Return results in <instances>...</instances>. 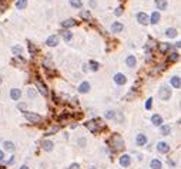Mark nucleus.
<instances>
[{
  "mask_svg": "<svg viewBox=\"0 0 181 169\" xmlns=\"http://www.w3.org/2000/svg\"><path fill=\"white\" fill-rule=\"evenodd\" d=\"M150 168L151 169H161L163 168V163L160 159H153V161L150 162Z\"/></svg>",
  "mask_w": 181,
  "mask_h": 169,
  "instance_id": "obj_26",
  "label": "nucleus"
},
{
  "mask_svg": "<svg viewBox=\"0 0 181 169\" xmlns=\"http://www.w3.org/2000/svg\"><path fill=\"white\" fill-rule=\"evenodd\" d=\"M163 68H164V65H163V64L156 65V68H154V70H151V74H153V75H154V74H158V72L161 71Z\"/></svg>",
  "mask_w": 181,
  "mask_h": 169,
  "instance_id": "obj_38",
  "label": "nucleus"
},
{
  "mask_svg": "<svg viewBox=\"0 0 181 169\" xmlns=\"http://www.w3.org/2000/svg\"><path fill=\"white\" fill-rule=\"evenodd\" d=\"M90 6H91V7H96V6H97L96 0H90Z\"/></svg>",
  "mask_w": 181,
  "mask_h": 169,
  "instance_id": "obj_45",
  "label": "nucleus"
},
{
  "mask_svg": "<svg viewBox=\"0 0 181 169\" xmlns=\"http://www.w3.org/2000/svg\"><path fill=\"white\" fill-rule=\"evenodd\" d=\"M165 36H167L168 39H174V37H177V30H175L174 27H168V29L165 30Z\"/></svg>",
  "mask_w": 181,
  "mask_h": 169,
  "instance_id": "obj_27",
  "label": "nucleus"
},
{
  "mask_svg": "<svg viewBox=\"0 0 181 169\" xmlns=\"http://www.w3.org/2000/svg\"><path fill=\"white\" fill-rule=\"evenodd\" d=\"M69 169H80V165H79V163H71Z\"/></svg>",
  "mask_w": 181,
  "mask_h": 169,
  "instance_id": "obj_43",
  "label": "nucleus"
},
{
  "mask_svg": "<svg viewBox=\"0 0 181 169\" xmlns=\"http://www.w3.org/2000/svg\"><path fill=\"white\" fill-rule=\"evenodd\" d=\"M125 64H127V67H130V68H134L136 67V64H137V58L134 56H127V58H125Z\"/></svg>",
  "mask_w": 181,
  "mask_h": 169,
  "instance_id": "obj_16",
  "label": "nucleus"
},
{
  "mask_svg": "<svg viewBox=\"0 0 181 169\" xmlns=\"http://www.w3.org/2000/svg\"><path fill=\"white\" fill-rule=\"evenodd\" d=\"M180 124H181V120H180Z\"/></svg>",
  "mask_w": 181,
  "mask_h": 169,
  "instance_id": "obj_53",
  "label": "nucleus"
},
{
  "mask_svg": "<svg viewBox=\"0 0 181 169\" xmlns=\"http://www.w3.org/2000/svg\"><path fill=\"white\" fill-rule=\"evenodd\" d=\"M27 48H29V53H30V54H36V53H37V48H36V46H34L33 43H29V44H27Z\"/></svg>",
  "mask_w": 181,
  "mask_h": 169,
  "instance_id": "obj_37",
  "label": "nucleus"
},
{
  "mask_svg": "<svg viewBox=\"0 0 181 169\" xmlns=\"http://www.w3.org/2000/svg\"><path fill=\"white\" fill-rule=\"evenodd\" d=\"M3 159H4V152L0 149V161H3Z\"/></svg>",
  "mask_w": 181,
  "mask_h": 169,
  "instance_id": "obj_47",
  "label": "nucleus"
},
{
  "mask_svg": "<svg viewBox=\"0 0 181 169\" xmlns=\"http://www.w3.org/2000/svg\"><path fill=\"white\" fill-rule=\"evenodd\" d=\"M108 144H110V146H111L114 151H120V149H123L124 148V141L118 134H113V137L110 138Z\"/></svg>",
  "mask_w": 181,
  "mask_h": 169,
  "instance_id": "obj_1",
  "label": "nucleus"
},
{
  "mask_svg": "<svg viewBox=\"0 0 181 169\" xmlns=\"http://www.w3.org/2000/svg\"><path fill=\"white\" fill-rule=\"evenodd\" d=\"M37 92H39V91L36 88H29L27 90V97H29L30 100H34V98L37 97Z\"/></svg>",
  "mask_w": 181,
  "mask_h": 169,
  "instance_id": "obj_32",
  "label": "nucleus"
},
{
  "mask_svg": "<svg viewBox=\"0 0 181 169\" xmlns=\"http://www.w3.org/2000/svg\"><path fill=\"white\" fill-rule=\"evenodd\" d=\"M151 107H153V98H147V101H146V110H151Z\"/></svg>",
  "mask_w": 181,
  "mask_h": 169,
  "instance_id": "obj_40",
  "label": "nucleus"
},
{
  "mask_svg": "<svg viewBox=\"0 0 181 169\" xmlns=\"http://www.w3.org/2000/svg\"><path fill=\"white\" fill-rule=\"evenodd\" d=\"M80 17H81L83 20H90L91 14H90L89 10H81V11H80Z\"/></svg>",
  "mask_w": 181,
  "mask_h": 169,
  "instance_id": "obj_33",
  "label": "nucleus"
},
{
  "mask_svg": "<svg viewBox=\"0 0 181 169\" xmlns=\"http://www.w3.org/2000/svg\"><path fill=\"white\" fill-rule=\"evenodd\" d=\"M114 14H115V16H121V14H123V6H118V7L115 9Z\"/></svg>",
  "mask_w": 181,
  "mask_h": 169,
  "instance_id": "obj_41",
  "label": "nucleus"
},
{
  "mask_svg": "<svg viewBox=\"0 0 181 169\" xmlns=\"http://www.w3.org/2000/svg\"><path fill=\"white\" fill-rule=\"evenodd\" d=\"M160 132H161L163 137H167V135H170V132H171V127H170L168 124H163V125L160 127Z\"/></svg>",
  "mask_w": 181,
  "mask_h": 169,
  "instance_id": "obj_20",
  "label": "nucleus"
},
{
  "mask_svg": "<svg viewBox=\"0 0 181 169\" xmlns=\"http://www.w3.org/2000/svg\"><path fill=\"white\" fill-rule=\"evenodd\" d=\"M13 162H14V156H10V159L7 161V163H9V165H12Z\"/></svg>",
  "mask_w": 181,
  "mask_h": 169,
  "instance_id": "obj_46",
  "label": "nucleus"
},
{
  "mask_svg": "<svg viewBox=\"0 0 181 169\" xmlns=\"http://www.w3.org/2000/svg\"><path fill=\"white\" fill-rule=\"evenodd\" d=\"M20 97H22V91L19 88H12L10 90V98L13 100V101H19L20 100Z\"/></svg>",
  "mask_w": 181,
  "mask_h": 169,
  "instance_id": "obj_14",
  "label": "nucleus"
},
{
  "mask_svg": "<svg viewBox=\"0 0 181 169\" xmlns=\"http://www.w3.org/2000/svg\"><path fill=\"white\" fill-rule=\"evenodd\" d=\"M26 7H27V0H17L16 1V9L25 10Z\"/></svg>",
  "mask_w": 181,
  "mask_h": 169,
  "instance_id": "obj_30",
  "label": "nucleus"
},
{
  "mask_svg": "<svg viewBox=\"0 0 181 169\" xmlns=\"http://www.w3.org/2000/svg\"><path fill=\"white\" fill-rule=\"evenodd\" d=\"M178 58H180V54H178L177 51H171V53L168 54V57H167L168 63H175V61H177Z\"/></svg>",
  "mask_w": 181,
  "mask_h": 169,
  "instance_id": "obj_23",
  "label": "nucleus"
},
{
  "mask_svg": "<svg viewBox=\"0 0 181 169\" xmlns=\"http://www.w3.org/2000/svg\"><path fill=\"white\" fill-rule=\"evenodd\" d=\"M58 129H60V125L57 124H54V125H51L49 129H47V132H46V135H54V134H57Z\"/></svg>",
  "mask_w": 181,
  "mask_h": 169,
  "instance_id": "obj_28",
  "label": "nucleus"
},
{
  "mask_svg": "<svg viewBox=\"0 0 181 169\" xmlns=\"http://www.w3.org/2000/svg\"><path fill=\"white\" fill-rule=\"evenodd\" d=\"M12 51H13V54L16 57H20L22 56V51H23V48L20 47V46H14V47L12 48Z\"/></svg>",
  "mask_w": 181,
  "mask_h": 169,
  "instance_id": "obj_34",
  "label": "nucleus"
},
{
  "mask_svg": "<svg viewBox=\"0 0 181 169\" xmlns=\"http://www.w3.org/2000/svg\"><path fill=\"white\" fill-rule=\"evenodd\" d=\"M83 71H89V65L87 64H83Z\"/></svg>",
  "mask_w": 181,
  "mask_h": 169,
  "instance_id": "obj_48",
  "label": "nucleus"
},
{
  "mask_svg": "<svg viewBox=\"0 0 181 169\" xmlns=\"http://www.w3.org/2000/svg\"><path fill=\"white\" fill-rule=\"evenodd\" d=\"M136 144L138 145V146L146 145V144H147V137H146L144 134H138V135L136 137Z\"/></svg>",
  "mask_w": 181,
  "mask_h": 169,
  "instance_id": "obj_18",
  "label": "nucleus"
},
{
  "mask_svg": "<svg viewBox=\"0 0 181 169\" xmlns=\"http://www.w3.org/2000/svg\"><path fill=\"white\" fill-rule=\"evenodd\" d=\"M19 110H22V111H25L26 112V105L25 104H19Z\"/></svg>",
  "mask_w": 181,
  "mask_h": 169,
  "instance_id": "obj_44",
  "label": "nucleus"
},
{
  "mask_svg": "<svg viewBox=\"0 0 181 169\" xmlns=\"http://www.w3.org/2000/svg\"><path fill=\"white\" fill-rule=\"evenodd\" d=\"M89 65H90V70H91V71H97V70L100 68V64L97 63V61H94V60H91Z\"/></svg>",
  "mask_w": 181,
  "mask_h": 169,
  "instance_id": "obj_36",
  "label": "nucleus"
},
{
  "mask_svg": "<svg viewBox=\"0 0 181 169\" xmlns=\"http://www.w3.org/2000/svg\"><path fill=\"white\" fill-rule=\"evenodd\" d=\"M86 127H87V129H89L90 132L96 134V132L99 131V128H101V127H103V124H101L100 121H89V122L86 124Z\"/></svg>",
  "mask_w": 181,
  "mask_h": 169,
  "instance_id": "obj_4",
  "label": "nucleus"
},
{
  "mask_svg": "<svg viewBox=\"0 0 181 169\" xmlns=\"http://www.w3.org/2000/svg\"><path fill=\"white\" fill-rule=\"evenodd\" d=\"M73 26H76V20H73V19H67V20H64V21H61V27L66 29V30L71 29Z\"/></svg>",
  "mask_w": 181,
  "mask_h": 169,
  "instance_id": "obj_19",
  "label": "nucleus"
},
{
  "mask_svg": "<svg viewBox=\"0 0 181 169\" xmlns=\"http://www.w3.org/2000/svg\"><path fill=\"white\" fill-rule=\"evenodd\" d=\"M158 97L163 101H168L171 98V90L168 88V85H161L160 87V90H158Z\"/></svg>",
  "mask_w": 181,
  "mask_h": 169,
  "instance_id": "obj_2",
  "label": "nucleus"
},
{
  "mask_svg": "<svg viewBox=\"0 0 181 169\" xmlns=\"http://www.w3.org/2000/svg\"><path fill=\"white\" fill-rule=\"evenodd\" d=\"M46 44H47L49 47H56L58 44V37L57 36H49L47 40H46Z\"/></svg>",
  "mask_w": 181,
  "mask_h": 169,
  "instance_id": "obj_13",
  "label": "nucleus"
},
{
  "mask_svg": "<svg viewBox=\"0 0 181 169\" xmlns=\"http://www.w3.org/2000/svg\"><path fill=\"white\" fill-rule=\"evenodd\" d=\"M1 82H3V77L0 75V85H1Z\"/></svg>",
  "mask_w": 181,
  "mask_h": 169,
  "instance_id": "obj_52",
  "label": "nucleus"
},
{
  "mask_svg": "<svg viewBox=\"0 0 181 169\" xmlns=\"http://www.w3.org/2000/svg\"><path fill=\"white\" fill-rule=\"evenodd\" d=\"M86 142H87V141H86V138H79V139H77V144H79V146H84V145H86Z\"/></svg>",
  "mask_w": 181,
  "mask_h": 169,
  "instance_id": "obj_42",
  "label": "nucleus"
},
{
  "mask_svg": "<svg viewBox=\"0 0 181 169\" xmlns=\"http://www.w3.org/2000/svg\"><path fill=\"white\" fill-rule=\"evenodd\" d=\"M70 6L74 9H81L83 7V0H70Z\"/></svg>",
  "mask_w": 181,
  "mask_h": 169,
  "instance_id": "obj_31",
  "label": "nucleus"
},
{
  "mask_svg": "<svg viewBox=\"0 0 181 169\" xmlns=\"http://www.w3.org/2000/svg\"><path fill=\"white\" fill-rule=\"evenodd\" d=\"M124 29V26L120 21H114L111 24V33H121Z\"/></svg>",
  "mask_w": 181,
  "mask_h": 169,
  "instance_id": "obj_17",
  "label": "nucleus"
},
{
  "mask_svg": "<svg viewBox=\"0 0 181 169\" xmlns=\"http://www.w3.org/2000/svg\"><path fill=\"white\" fill-rule=\"evenodd\" d=\"M90 82H89V81H83L81 84H80V85H79V92H80V94H87V92H89V91H90Z\"/></svg>",
  "mask_w": 181,
  "mask_h": 169,
  "instance_id": "obj_11",
  "label": "nucleus"
},
{
  "mask_svg": "<svg viewBox=\"0 0 181 169\" xmlns=\"http://www.w3.org/2000/svg\"><path fill=\"white\" fill-rule=\"evenodd\" d=\"M170 47H171V44H168V43H160L158 44V51L164 54V53H167L170 50Z\"/></svg>",
  "mask_w": 181,
  "mask_h": 169,
  "instance_id": "obj_25",
  "label": "nucleus"
},
{
  "mask_svg": "<svg viewBox=\"0 0 181 169\" xmlns=\"http://www.w3.org/2000/svg\"><path fill=\"white\" fill-rule=\"evenodd\" d=\"M160 13H158V11H153V13H151V16H150V23L151 24H157L158 23V21H160Z\"/></svg>",
  "mask_w": 181,
  "mask_h": 169,
  "instance_id": "obj_22",
  "label": "nucleus"
},
{
  "mask_svg": "<svg viewBox=\"0 0 181 169\" xmlns=\"http://www.w3.org/2000/svg\"><path fill=\"white\" fill-rule=\"evenodd\" d=\"M118 162H120V165H121V166L127 168V166H130V163H131V156H130V155H127V153H124V155L120 156Z\"/></svg>",
  "mask_w": 181,
  "mask_h": 169,
  "instance_id": "obj_8",
  "label": "nucleus"
},
{
  "mask_svg": "<svg viewBox=\"0 0 181 169\" xmlns=\"http://www.w3.org/2000/svg\"><path fill=\"white\" fill-rule=\"evenodd\" d=\"M34 85H36V90L40 92L41 95H44V97H47L49 95V91H47V87H46V84L43 82V81L40 80H36V82H34Z\"/></svg>",
  "mask_w": 181,
  "mask_h": 169,
  "instance_id": "obj_5",
  "label": "nucleus"
},
{
  "mask_svg": "<svg viewBox=\"0 0 181 169\" xmlns=\"http://www.w3.org/2000/svg\"><path fill=\"white\" fill-rule=\"evenodd\" d=\"M3 148H4V151L13 152L14 151V144L12 141H3Z\"/></svg>",
  "mask_w": 181,
  "mask_h": 169,
  "instance_id": "obj_21",
  "label": "nucleus"
},
{
  "mask_svg": "<svg viewBox=\"0 0 181 169\" xmlns=\"http://www.w3.org/2000/svg\"><path fill=\"white\" fill-rule=\"evenodd\" d=\"M137 21L141 24V26H147L150 23V16L146 14L144 11H140V13H137Z\"/></svg>",
  "mask_w": 181,
  "mask_h": 169,
  "instance_id": "obj_6",
  "label": "nucleus"
},
{
  "mask_svg": "<svg viewBox=\"0 0 181 169\" xmlns=\"http://www.w3.org/2000/svg\"><path fill=\"white\" fill-rule=\"evenodd\" d=\"M175 47H180V48H181V41H178V43H175Z\"/></svg>",
  "mask_w": 181,
  "mask_h": 169,
  "instance_id": "obj_50",
  "label": "nucleus"
},
{
  "mask_svg": "<svg viewBox=\"0 0 181 169\" xmlns=\"http://www.w3.org/2000/svg\"><path fill=\"white\" fill-rule=\"evenodd\" d=\"M76 127H77V124H76V122H73V124H70V128H71V129H74Z\"/></svg>",
  "mask_w": 181,
  "mask_h": 169,
  "instance_id": "obj_49",
  "label": "nucleus"
},
{
  "mask_svg": "<svg viewBox=\"0 0 181 169\" xmlns=\"http://www.w3.org/2000/svg\"><path fill=\"white\" fill-rule=\"evenodd\" d=\"M170 84H171V87L174 88H180L181 87V78L178 75H173L171 78H170Z\"/></svg>",
  "mask_w": 181,
  "mask_h": 169,
  "instance_id": "obj_15",
  "label": "nucleus"
},
{
  "mask_svg": "<svg viewBox=\"0 0 181 169\" xmlns=\"http://www.w3.org/2000/svg\"><path fill=\"white\" fill-rule=\"evenodd\" d=\"M157 151L160 153H167L170 151V145L167 144V142H163V141H160L158 144H157Z\"/></svg>",
  "mask_w": 181,
  "mask_h": 169,
  "instance_id": "obj_9",
  "label": "nucleus"
},
{
  "mask_svg": "<svg viewBox=\"0 0 181 169\" xmlns=\"http://www.w3.org/2000/svg\"><path fill=\"white\" fill-rule=\"evenodd\" d=\"M20 169H29V166H27V165H23V166H20Z\"/></svg>",
  "mask_w": 181,
  "mask_h": 169,
  "instance_id": "obj_51",
  "label": "nucleus"
},
{
  "mask_svg": "<svg viewBox=\"0 0 181 169\" xmlns=\"http://www.w3.org/2000/svg\"><path fill=\"white\" fill-rule=\"evenodd\" d=\"M157 10H165L167 9V0H156Z\"/></svg>",
  "mask_w": 181,
  "mask_h": 169,
  "instance_id": "obj_29",
  "label": "nucleus"
},
{
  "mask_svg": "<svg viewBox=\"0 0 181 169\" xmlns=\"http://www.w3.org/2000/svg\"><path fill=\"white\" fill-rule=\"evenodd\" d=\"M41 146H43V149H44V151H51V149H53V146H54V144H53L51 141H49V139H44V141L41 142Z\"/></svg>",
  "mask_w": 181,
  "mask_h": 169,
  "instance_id": "obj_24",
  "label": "nucleus"
},
{
  "mask_svg": "<svg viewBox=\"0 0 181 169\" xmlns=\"http://www.w3.org/2000/svg\"><path fill=\"white\" fill-rule=\"evenodd\" d=\"M60 36H61V39L66 41V43H70V41L73 40V34L70 30H66V29H63L61 32H60Z\"/></svg>",
  "mask_w": 181,
  "mask_h": 169,
  "instance_id": "obj_10",
  "label": "nucleus"
},
{
  "mask_svg": "<svg viewBox=\"0 0 181 169\" xmlns=\"http://www.w3.org/2000/svg\"><path fill=\"white\" fill-rule=\"evenodd\" d=\"M114 120L117 121V122H120V124H121V122H123V121H124V117H123V114H121V112H115V117H114Z\"/></svg>",
  "mask_w": 181,
  "mask_h": 169,
  "instance_id": "obj_39",
  "label": "nucleus"
},
{
  "mask_svg": "<svg viewBox=\"0 0 181 169\" xmlns=\"http://www.w3.org/2000/svg\"><path fill=\"white\" fill-rule=\"evenodd\" d=\"M113 80H114V82L117 85H124V84L127 82V77L124 75L123 72H117V74H114Z\"/></svg>",
  "mask_w": 181,
  "mask_h": 169,
  "instance_id": "obj_7",
  "label": "nucleus"
},
{
  "mask_svg": "<svg viewBox=\"0 0 181 169\" xmlns=\"http://www.w3.org/2000/svg\"><path fill=\"white\" fill-rule=\"evenodd\" d=\"M114 117H115V111H113V110H108L104 114V118L106 120H114Z\"/></svg>",
  "mask_w": 181,
  "mask_h": 169,
  "instance_id": "obj_35",
  "label": "nucleus"
},
{
  "mask_svg": "<svg viewBox=\"0 0 181 169\" xmlns=\"http://www.w3.org/2000/svg\"><path fill=\"white\" fill-rule=\"evenodd\" d=\"M151 124L156 125V127H161V125H163V117H161L160 114L151 115Z\"/></svg>",
  "mask_w": 181,
  "mask_h": 169,
  "instance_id": "obj_12",
  "label": "nucleus"
},
{
  "mask_svg": "<svg viewBox=\"0 0 181 169\" xmlns=\"http://www.w3.org/2000/svg\"><path fill=\"white\" fill-rule=\"evenodd\" d=\"M25 118L29 122H32V124H37V122H40L41 121V117L39 115L37 112H30V111H26L25 112Z\"/></svg>",
  "mask_w": 181,
  "mask_h": 169,
  "instance_id": "obj_3",
  "label": "nucleus"
}]
</instances>
